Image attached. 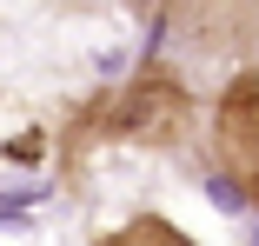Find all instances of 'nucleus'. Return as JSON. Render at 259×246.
I'll list each match as a JSON object with an SVG mask.
<instances>
[{"label": "nucleus", "mask_w": 259, "mask_h": 246, "mask_svg": "<svg viewBox=\"0 0 259 246\" xmlns=\"http://www.w3.org/2000/svg\"><path fill=\"white\" fill-rule=\"evenodd\" d=\"M199 133V100L193 87L180 80V67H140L126 80H107L93 87L87 100L67 113L60 127V173L80 180L93 153L107 146H140V153H173Z\"/></svg>", "instance_id": "f257e3e1"}, {"label": "nucleus", "mask_w": 259, "mask_h": 246, "mask_svg": "<svg viewBox=\"0 0 259 246\" xmlns=\"http://www.w3.org/2000/svg\"><path fill=\"white\" fill-rule=\"evenodd\" d=\"M206 167L239 207H259V67H239L206 113Z\"/></svg>", "instance_id": "f03ea898"}, {"label": "nucleus", "mask_w": 259, "mask_h": 246, "mask_svg": "<svg viewBox=\"0 0 259 246\" xmlns=\"http://www.w3.org/2000/svg\"><path fill=\"white\" fill-rule=\"evenodd\" d=\"M173 33L193 40L199 54H226V47H246L259 33V7H180Z\"/></svg>", "instance_id": "7ed1b4c3"}, {"label": "nucleus", "mask_w": 259, "mask_h": 246, "mask_svg": "<svg viewBox=\"0 0 259 246\" xmlns=\"http://www.w3.org/2000/svg\"><path fill=\"white\" fill-rule=\"evenodd\" d=\"M93 246H199L186 226H173L166 213H133V220H120L113 233H100Z\"/></svg>", "instance_id": "20e7f679"}]
</instances>
